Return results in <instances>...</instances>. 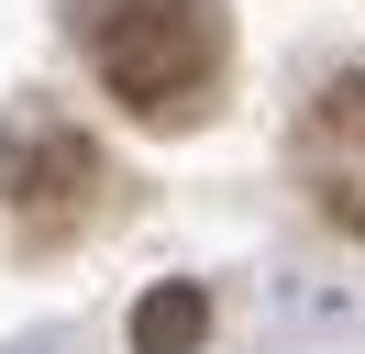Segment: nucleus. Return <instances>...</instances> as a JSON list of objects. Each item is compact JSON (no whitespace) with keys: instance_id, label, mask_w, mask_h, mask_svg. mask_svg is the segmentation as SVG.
Masks as SVG:
<instances>
[{"instance_id":"obj_1","label":"nucleus","mask_w":365,"mask_h":354,"mask_svg":"<svg viewBox=\"0 0 365 354\" xmlns=\"http://www.w3.org/2000/svg\"><path fill=\"white\" fill-rule=\"evenodd\" d=\"M222 0H89V66L133 122H200L222 88Z\"/></svg>"},{"instance_id":"obj_3","label":"nucleus","mask_w":365,"mask_h":354,"mask_svg":"<svg viewBox=\"0 0 365 354\" xmlns=\"http://www.w3.org/2000/svg\"><path fill=\"white\" fill-rule=\"evenodd\" d=\"M200 332H210L200 288H144V299H133V354H188Z\"/></svg>"},{"instance_id":"obj_4","label":"nucleus","mask_w":365,"mask_h":354,"mask_svg":"<svg viewBox=\"0 0 365 354\" xmlns=\"http://www.w3.org/2000/svg\"><path fill=\"white\" fill-rule=\"evenodd\" d=\"M310 122L332 133V144H354V155H365V66H343V78L321 88V111H310Z\"/></svg>"},{"instance_id":"obj_2","label":"nucleus","mask_w":365,"mask_h":354,"mask_svg":"<svg viewBox=\"0 0 365 354\" xmlns=\"http://www.w3.org/2000/svg\"><path fill=\"white\" fill-rule=\"evenodd\" d=\"M100 188H111V166H100V144L67 122V111H45V100L11 111V133H0V211H11L23 243L89 233V221H100Z\"/></svg>"}]
</instances>
